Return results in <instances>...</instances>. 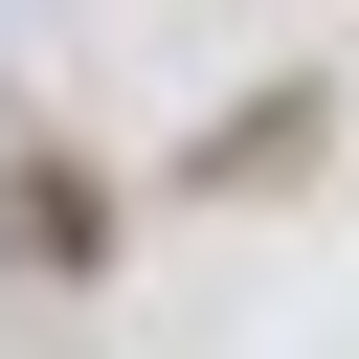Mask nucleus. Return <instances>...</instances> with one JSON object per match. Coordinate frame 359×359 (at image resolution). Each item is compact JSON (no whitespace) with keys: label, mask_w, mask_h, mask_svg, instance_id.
<instances>
[{"label":"nucleus","mask_w":359,"mask_h":359,"mask_svg":"<svg viewBox=\"0 0 359 359\" xmlns=\"http://www.w3.org/2000/svg\"><path fill=\"white\" fill-rule=\"evenodd\" d=\"M90 224H112V202H90V180H45V157H22V180H0V269H90Z\"/></svg>","instance_id":"1"},{"label":"nucleus","mask_w":359,"mask_h":359,"mask_svg":"<svg viewBox=\"0 0 359 359\" xmlns=\"http://www.w3.org/2000/svg\"><path fill=\"white\" fill-rule=\"evenodd\" d=\"M292 157H314V90H247V112L202 135V180H292Z\"/></svg>","instance_id":"2"}]
</instances>
